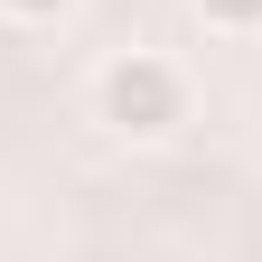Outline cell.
<instances>
[{"mask_svg": "<svg viewBox=\"0 0 262 262\" xmlns=\"http://www.w3.org/2000/svg\"><path fill=\"white\" fill-rule=\"evenodd\" d=\"M0 19H19V28H56V19H75V0H0Z\"/></svg>", "mask_w": 262, "mask_h": 262, "instance_id": "obj_3", "label": "cell"}, {"mask_svg": "<svg viewBox=\"0 0 262 262\" xmlns=\"http://www.w3.org/2000/svg\"><path fill=\"white\" fill-rule=\"evenodd\" d=\"M187 103H196L187 66L159 56V47H113L94 66V122H103L113 141H169L187 122Z\"/></svg>", "mask_w": 262, "mask_h": 262, "instance_id": "obj_1", "label": "cell"}, {"mask_svg": "<svg viewBox=\"0 0 262 262\" xmlns=\"http://www.w3.org/2000/svg\"><path fill=\"white\" fill-rule=\"evenodd\" d=\"M206 38H262V0H187Z\"/></svg>", "mask_w": 262, "mask_h": 262, "instance_id": "obj_2", "label": "cell"}]
</instances>
